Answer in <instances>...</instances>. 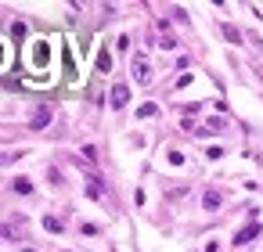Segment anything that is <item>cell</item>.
<instances>
[{
	"label": "cell",
	"mask_w": 263,
	"mask_h": 252,
	"mask_svg": "<svg viewBox=\"0 0 263 252\" xmlns=\"http://www.w3.org/2000/svg\"><path fill=\"white\" fill-rule=\"evenodd\" d=\"M220 33H224V40H227V43H242V33L234 29V25L224 22V25H220Z\"/></svg>",
	"instance_id": "cell-11"
},
{
	"label": "cell",
	"mask_w": 263,
	"mask_h": 252,
	"mask_svg": "<svg viewBox=\"0 0 263 252\" xmlns=\"http://www.w3.org/2000/svg\"><path fill=\"white\" fill-rule=\"evenodd\" d=\"M15 158H22V152H4V155H0V166H7V162H15Z\"/></svg>",
	"instance_id": "cell-15"
},
{
	"label": "cell",
	"mask_w": 263,
	"mask_h": 252,
	"mask_svg": "<svg viewBox=\"0 0 263 252\" xmlns=\"http://www.w3.org/2000/svg\"><path fill=\"white\" fill-rule=\"evenodd\" d=\"M260 234V223H249V227H242L238 234H234V245H245V241H252Z\"/></svg>",
	"instance_id": "cell-7"
},
{
	"label": "cell",
	"mask_w": 263,
	"mask_h": 252,
	"mask_svg": "<svg viewBox=\"0 0 263 252\" xmlns=\"http://www.w3.org/2000/svg\"><path fill=\"white\" fill-rule=\"evenodd\" d=\"M87 194H90L94 202H101V198H105V184L97 180V176H90V180H87Z\"/></svg>",
	"instance_id": "cell-8"
},
{
	"label": "cell",
	"mask_w": 263,
	"mask_h": 252,
	"mask_svg": "<svg viewBox=\"0 0 263 252\" xmlns=\"http://www.w3.org/2000/svg\"><path fill=\"white\" fill-rule=\"evenodd\" d=\"M22 252H36V249H29V245H22Z\"/></svg>",
	"instance_id": "cell-18"
},
{
	"label": "cell",
	"mask_w": 263,
	"mask_h": 252,
	"mask_svg": "<svg viewBox=\"0 0 263 252\" xmlns=\"http://www.w3.org/2000/svg\"><path fill=\"white\" fill-rule=\"evenodd\" d=\"M43 231H51V234H61V231H65V223H61L58 216H43Z\"/></svg>",
	"instance_id": "cell-10"
},
{
	"label": "cell",
	"mask_w": 263,
	"mask_h": 252,
	"mask_svg": "<svg viewBox=\"0 0 263 252\" xmlns=\"http://www.w3.org/2000/svg\"><path fill=\"white\" fill-rule=\"evenodd\" d=\"M11 191H15V194H33V180H29V176H15V180H11Z\"/></svg>",
	"instance_id": "cell-9"
},
{
	"label": "cell",
	"mask_w": 263,
	"mask_h": 252,
	"mask_svg": "<svg viewBox=\"0 0 263 252\" xmlns=\"http://www.w3.org/2000/svg\"><path fill=\"white\" fill-rule=\"evenodd\" d=\"M220 202H224V194L216 191V188H209V191L202 194V205H206V209H209V213H216V209H220Z\"/></svg>",
	"instance_id": "cell-5"
},
{
	"label": "cell",
	"mask_w": 263,
	"mask_h": 252,
	"mask_svg": "<svg viewBox=\"0 0 263 252\" xmlns=\"http://www.w3.org/2000/svg\"><path fill=\"white\" fill-rule=\"evenodd\" d=\"M11 36H15V40H22V36H25V22H15L11 25Z\"/></svg>",
	"instance_id": "cell-16"
},
{
	"label": "cell",
	"mask_w": 263,
	"mask_h": 252,
	"mask_svg": "<svg viewBox=\"0 0 263 252\" xmlns=\"http://www.w3.org/2000/svg\"><path fill=\"white\" fill-rule=\"evenodd\" d=\"M151 116H159V105H155V101H148V105L137 108V119H151Z\"/></svg>",
	"instance_id": "cell-12"
},
{
	"label": "cell",
	"mask_w": 263,
	"mask_h": 252,
	"mask_svg": "<svg viewBox=\"0 0 263 252\" xmlns=\"http://www.w3.org/2000/svg\"><path fill=\"white\" fill-rule=\"evenodd\" d=\"M130 69H133V79H137V83H151V61L144 58V54H133Z\"/></svg>",
	"instance_id": "cell-1"
},
{
	"label": "cell",
	"mask_w": 263,
	"mask_h": 252,
	"mask_svg": "<svg viewBox=\"0 0 263 252\" xmlns=\"http://www.w3.org/2000/svg\"><path fill=\"white\" fill-rule=\"evenodd\" d=\"M47 61H51V47H47V40H36V47H33V65H36V69H43Z\"/></svg>",
	"instance_id": "cell-3"
},
{
	"label": "cell",
	"mask_w": 263,
	"mask_h": 252,
	"mask_svg": "<svg viewBox=\"0 0 263 252\" xmlns=\"http://www.w3.org/2000/svg\"><path fill=\"white\" fill-rule=\"evenodd\" d=\"M0 65H4V47H0Z\"/></svg>",
	"instance_id": "cell-19"
},
{
	"label": "cell",
	"mask_w": 263,
	"mask_h": 252,
	"mask_svg": "<svg viewBox=\"0 0 263 252\" xmlns=\"http://www.w3.org/2000/svg\"><path fill=\"white\" fill-rule=\"evenodd\" d=\"M47 123H51V108L40 105V108L33 112V119H29V130H47Z\"/></svg>",
	"instance_id": "cell-4"
},
{
	"label": "cell",
	"mask_w": 263,
	"mask_h": 252,
	"mask_svg": "<svg viewBox=\"0 0 263 252\" xmlns=\"http://www.w3.org/2000/svg\"><path fill=\"white\" fill-rule=\"evenodd\" d=\"M97 69H101V72H108V69H112V58H108V51H101V54H97Z\"/></svg>",
	"instance_id": "cell-13"
},
{
	"label": "cell",
	"mask_w": 263,
	"mask_h": 252,
	"mask_svg": "<svg viewBox=\"0 0 263 252\" xmlns=\"http://www.w3.org/2000/svg\"><path fill=\"white\" fill-rule=\"evenodd\" d=\"M0 238H7V241H22V223H0Z\"/></svg>",
	"instance_id": "cell-6"
},
{
	"label": "cell",
	"mask_w": 263,
	"mask_h": 252,
	"mask_svg": "<svg viewBox=\"0 0 263 252\" xmlns=\"http://www.w3.org/2000/svg\"><path fill=\"white\" fill-rule=\"evenodd\" d=\"M83 162H87V166H94V162H97V152H94V148H90V144L83 148Z\"/></svg>",
	"instance_id": "cell-14"
},
{
	"label": "cell",
	"mask_w": 263,
	"mask_h": 252,
	"mask_svg": "<svg viewBox=\"0 0 263 252\" xmlns=\"http://www.w3.org/2000/svg\"><path fill=\"white\" fill-rule=\"evenodd\" d=\"M108 101H112V108H126V101H130V87H126V83H112Z\"/></svg>",
	"instance_id": "cell-2"
},
{
	"label": "cell",
	"mask_w": 263,
	"mask_h": 252,
	"mask_svg": "<svg viewBox=\"0 0 263 252\" xmlns=\"http://www.w3.org/2000/svg\"><path fill=\"white\" fill-rule=\"evenodd\" d=\"M47 180H51V184H61V173L54 170V166H51V170H47Z\"/></svg>",
	"instance_id": "cell-17"
}]
</instances>
